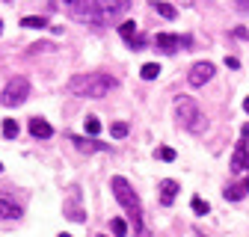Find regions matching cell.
<instances>
[{"label": "cell", "mask_w": 249, "mask_h": 237, "mask_svg": "<svg viewBox=\"0 0 249 237\" xmlns=\"http://www.w3.org/2000/svg\"><path fill=\"white\" fill-rule=\"evenodd\" d=\"M110 134H113L116 139H122V136H128V125H124V122H113V128H110Z\"/></svg>", "instance_id": "obj_24"}, {"label": "cell", "mask_w": 249, "mask_h": 237, "mask_svg": "<svg viewBox=\"0 0 249 237\" xmlns=\"http://www.w3.org/2000/svg\"><path fill=\"white\" fill-rule=\"evenodd\" d=\"M154 154H158L160 160H166V163H172V160H175V152H172L169 145H160V148H158V152H154Z\"/></svg>", "instance_id": "obj_23"}, {"label": "cell", "mask_w": 249, "mask_h": 237, "mask_svg": "<svg viewBox=\"0 0 249 237\" xmlns=\"http://www.w3.org/2000/svg\"><path fill=\"white\" fill-rule=\"evenodd\" d=\"M30 134H33L36 139H48V136H53V128L45 122L42 116H36V118H30Z\"/></svg>", "instance_id": "obj_10"}, {"label": "cell", "mask_w": 249, "mask_h": 237, "mask_svg": "<svg viewBox=\"0 0 249 237\" xmlns=\"http://www.w3.org/2000/svg\"><path fill=\"white\" fill-rule=\"evenodd\" d=\"M226 66H229V68H237L240 63H237V59H234V56H226Z\"/></svg>", "instance_id": "obj_28"}, {"label": "cell", "mask_w": 249, "mask_h": 237, "mask_svg": "<svg viewBox=\"0 0 249 237\" xmlns=\"http://www.w3.org/2000/svg\"><path fill=\"white\" fill-rule=\"evenodd\" d=\"M211 77H213V66H211V63H196V66L190 68V74H187L190 86H205Z\"/></svg>", "instance_id": "obj_8"}, {"label": "cell", "mask_w": 249, "mask_h": 237, "mask_svg": "<svg viewBox=\"0 0 249 237\" xmlns=\"http://www.w3.org/2000/svg\"><path fill=\"white\" fill-rule=\"evenodd\" d=\"M66 3H69L74 18L101 27V24L116 21L124 9L131 6V0H66Z\"/></svg>", "instance_id": "obj_1"}, {"label": "cell", "mask_w": 249, "mask_h": 237, "mask_svg": "<svg viewBox=\"0 0 249 237\" xmlns=\"http://www.w3.org/2000/svg\"><path fill=\"white\" fill-rule=\"evenodd\" d=\"M243 110H246V113H249V98H246V101H243Z\"/></svg>", "instance_id": "obj_30"}, {"label": "cell", "mask_w": 249, "mask_h": 237, "mask_svg": "<svg viewBox=\"0 0 249 237\" xmlns=\"http://www.w3.org/2000/svg\"><path fill=\"white\" fill-rule=\"evenodd\" d=\"M21 27H30V30H45V27H48V18H42V15H27V18L21 21Z\"/></svg>", "instance_id": "obj_17"}, {"label": "cell", "mask_w": 249, "mask_h": 237, "mask_svg": "<svg viewBox=\"0 0 249 237\" xmlns=\"http://www.w3.org/2000/svg\"><path fill=\"white\" fill-rule=\"evenodd\" d=\"M181 6H193V0H181Z\"/></svg>", "instance_id": "obj_29"}, {"label": "cell", "mask_w": 249, "mask_h": 237, "mask_svg": "<svg viewBox=\"0 0 249 237\" xmlns=\"http://www.w3.org/2000/svg\"><path fill=\"white\" fill-rule=\"evenodd\" d=\"M0 36H3V21H0Z\"/></svg>", "instance_id": "obj_31"}, {"label": "cell", "mask_w": 249, "mask_h": 237, "mask_svg": "<svg viewBox=\"0 0 249 237\" xmlns=\"http://www.w3.org/2000/svg\"><path fill=\"white\" fill-rule=\"evenodd\" d=\"M119 80L104 74V71H89V74H74L69 80V92L80 98H104L110 89H116Z\"/></svg>", "instance_id": "obj_2"}, {"label": "cell", "mask_w": 249, "mask_h": 237, "mask_svg": "<svg viewBox=\"0 0 249 237\" xmlns=\"http://www.w3.org/2000/svg\"><path fill=\"white\" fill-rule=\"evenodd\" d=\"M59 237H71V234H59Z\"/></svg>", "instance_id": "obj_32"}, {"label": "cell", "mask_w": 249, "mask_h": 237, "mask_svg": "<svg viewBox=\"0 0 249 237\" xmlns=\"http://www.w3.org/2000/svg\"><path fill=\"white\" fill-rule=\"evenodd\" d=\"M18 217H21V207L9 196H0V220H18Z\"/></svg>", "instance_id": "obj_11"}, {"label": "cell", "mask_w": 249, "mask_h": 237, "mask_svg": "<svg viewBox=\"0 0 249 237\" xmlns=\"http://www.w3.org/2000/svg\"><path fill=\"white\" fill-rule=\"evenodd\" d=\"M0 169H3V163H0Z\"/></svg>", "instance_id": "obj_34"}, {"label": "cell", "mask_w": 249, "mask_h": 237, "mask_svg": "<svg viewBox=\"0 0 249 237\" xmlns=\"http://www.w3.org/2000/svg\"><path fill=\"white\" fill-rule=\"evenodd\" d=\"M119 33H122V39L128 42L134 51H142V45H145V42L137 36V24H134V21H122V24H119Z\"/></svg>", "instance_id": "obj_9"}, {"label": "cell", "mask_w": 249, "mask_h": 237, "mask_svg": "<svg viewBox=\"0 0 249 237\" xmlns=\"http://www.w3.org/2000/svg\"><path fill=\"white\" fill-rule=\"evenodd\" d=\"M151 9L158 12V15H163V18H169V21L178 15V9H175L172 3H163V0H151Z\"/></svg>", "instance_id": "obj_16"}, {"label": "cell", "mask_w": 249, "mask_h": 237, "mask_svg": "<svg viewBox=\"0 0 249 237\" xmlns=\"http://www.w3.org/2000/svg\"><path fill=\"white\" fill-rule=\"evenodd\" d=\"M178 181H172V178H166V181H160V202L169 207L172 202H175V196H178Z\"/></svg>", "instance_id": "obj_12"}, {"label": "cell", "mask_w": 249, "mask_h": 237, "mask_svg": "<svg viewBox=\"0 0 249 237\" xmlns=\"http://www.w3.org/2000/svg\"><path fill=\"white\" fill-rule=\"evenodd\" d=\"M246 190H249V178H246L243 184H229V187L223 190V196H226V199H231V202H237V199H243V196H246Z\"/></svg>", "instance_id": "obj_15"}, {"label": "cell", "mask_w": 249, "mask_h": 237, "mask_svg": "<svg viewBox=\"0 0 249 237\" xmlns=\"http://www.w3.org/2000/svg\"><path fill=\"white\" fill-rule=\"evenodd\" d=\"M110 187H113V196L119 199V204L131 214V220H134V231L140 234V231H142V204H140V196L131 190V184L124 181L122 175H116V178H113Z\"/></svg>", "instance_id": "obj_3"}, {"label": "cell", "mask_w": 249, "mask_h": 237, "mask_svg": "<svg viewBox=\"0 0 249 237\" xmlns=\"http://www.w3.org/2000/svg\"><path fill=\"white\" fill-rule=\"evenodd\" d=\"M175 110H178V122L190 131V134H202L205 131V116H202V110L196 107V101L193 98H187V95H181L178 101H175Z\"/></svg>", "instance_id": "obj_4"}, {"label": "cell", "mask_w": 249, "mask_h": 237, "mask_svg": "<svg viewBox=\"0 0 249 237\" xmlns=\"http://www.w3.org/2000/svg\"><path fill=\"white\" fill-rule=\"evenodd\" d=\"M30 95V80L27 77H12L3 89V95H0V104L3 107H21Z\"/></svg>", "instance_id": "obj_5"}, {"label": "cell", "mask_w": 249, "mask_h": 237, "mask_svg": "<svg viewBox=\"0 0 249 237\" xmlns=\"http://www.w3.org/2000/svg\"><path fill=\"white\" fill-rule=\"evenodd\" d=\"M240 12H249V0H237V3H234Z\"/></svg>", "instance_id": "obj_27"}, {"label": "cell", "mask_w": 249, "mask_h": 237, "mask_svg": "<svg viewBox=\"0 0 249 237\" xmlns=\"http://www.w3.org/2000/svg\"><path fill=\"white\" fill-rule=\"evenodd\" d=\"M246 148H249V145L237 142L234 157H231V172H240V169H246V166H249V152H246Z\"/></svg>", "instance_id": "obj_13"}, {"label": "cell", "mask_w": 249, "mask_h": 237, "mask_svg": "<svg viewBox=\"0 0 249 237\" xmlns=\"http://www.w3.org/2000/svg\"><path fill=\"white\" fill-rule=\"evenodd\" d=\"M234 36H237V39H249V33H246V27H237V30H234Z\"/></svg>", "instance_id": "obj_26"}, {"label": "cell", "mask_w": 249, "mask_h": 237, "mask_svg": "<svg viewBox=\"0 0 249 237\" xmlns=\"http://www.w3.org/2000/svg\"><path fill=\"white\" fill-rule=\"evenodd\" d=\"M3 136L6 139H15L18 136V122H15V118H3Z\"/></svg>", "instance_id": "obj_20"}, {"label": "cell", "mask_w": 249, "mask_h": 237, "mask_svg": "<svg viewBox=\"0 0 249 237\" xmlns=\"http://www.w3.org/2000/svg\"><path fill=\"white\" fill-rule=\"evenodd\" d=\"M154 45H158L163 53H175L181 45H190V36H175V33H158V36H154Z\"/></svg>", "instance_id": "obj_7"}, {"label": "cell", "mask_w": 249, "mask_h": 237, "mask_svg": "<svg viewBox=\"0 0 249 237\" xmlns=\"http://www.w3.org/2000/svg\"><path fill=\"white\" fill-rule=\"evenodd\" d=\"M95 237H107V234H95Z\"/></svg>", "instance_id": "obj_33"}, {"label": "cell", "mask_w": 249, "mask_h": 237, "mask_svg": "<svg viewBox=\"0 0 249 237\" xmlns=\"http://www.w3.org/2000/svg\"><path fill=\"white\" fill-rule=\"evenodd\" d=\"M98 131H101V122H98L95 116H86V134H89V136H95Z\"/></svg>", "instance_id": "obj_22"}, {"label": "cell", "mask_w": 249, "mask_h": 237, "mask_svg": "<svg viewBox=\"0 0 249 237\" xmlns=\"http://www.w3.org/2000/svg\"><path fill=\"white\" fill-rule=\"evenodd\" d=\"M110 228H113V234L116 237H124V234H128V222H124V220H110Z\"/></svg>", "instance_id": "obj_21"}, {"label": "cell", "mask_w": 249, "mask_h": 237, "mask_svg": "<svg viewBox=\"0 0 249 237\" xmlns=\"http://www.w3.org/2000/svg\"><path fill=\"white\" fill-rule=\"evenodd\" d=\"M77 148H80V152H107V142H95V139H83V136H69Z\"/></svg>", "instance_id": "obj_14"}, {"label": "cell", "mask_w": 249, "mask_h": 237, "mask_svg": "<svg viewBox=\"0 0 249 237\" xmlns=\"http://www.w3.org/2000/svg\"><path fill=\"white\" fill-rule=\"evenodd\" d=\"M240 142H243V145H249V125H243V128H240Z\"/></svg>", "instance_id": "obj_25"}, {"label": "cell", "mask_w": 249, "mask_h": 237, "mask_svg": "<svg viewBox=\"0 0 249 237\" xmlns=\"http://www.w3.org/2000/svg\"><path fill=\"white\" fill-rule=\"evenodd\" d=\"M160 71H163V68H160L158 63H145V66L140 68V74H142V80H154V77H158Z\"/></svg>", "instance_id": "obj_18"}, {"label": "cell", "mask_w": 249, "mask_h": 237, "mask_svg": "<svg viewBox=\"0 0 249 237\" xmlns=\"http://www.w3.org/2000/svg\"><path fill=\"white\" fill-rule=\"evenodd\" d=\"M190 207H193L196 214H202V217H205V214L211 211V204H208V202H205L202 196H193V199H190Z\"/></svg>", "instance_id": "obj_19"}, {"label": "cell", "mask_w": 249, "mask_h": 237, "mask_svg": "<svg viewBox=\"0 0 249 237\" xmlns=\"http://www.w3.org/2000/svg\"><path fill=\"white\" fill-rule=\"evenodd\" d=\"M62 214H66L71 222H83V220H86V211L80 207V190H77V187H71L69 199L62 202Z\"/></svg>", "instance_id": "obj_6"}]
</instances>
